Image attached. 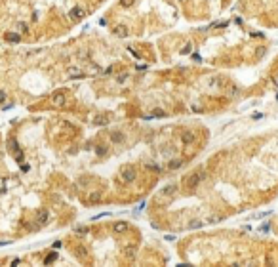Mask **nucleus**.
Segmentation results:
<instances>
[{
    "label": "nucleus",
    "instance_id": "nucleus-9",
    "mask_svg": "<svg viewBox=\"0 0 278 267\" xmlns=\"http://www.w3.org/2000/svg\"><path fill=\"white\" fill-rule=\"evenodd\" d=\"M113 231L114 233H124V231H128V223L126 221H116L113 225Z\"/></svg>",
    "mask_w": 278,
    "mask_h": 267
},
{
    "label": "nucleus",
    "instance_id": "nucleus-22",
    "mask_svg": "<svg viewBox=\"0 0 278 267\" xmlns=\"http://www.w3.org/2000/svg\"><path fill=\"white\" fill-rule=\"evenodd\" d=\"M191 52H192V44H191V42L181 48V55H187V54H191Z\"/></svg>",
    "mask_w": 278,
    "mask_h": 267
},
{
    "label": "nucleus",
    "instance_id": "nucleus-36",
    "mask_svg": "<svg viewBox=\"0 0 278 267\" xmlns=\"http://www.w3.org/2000/svg\"><path fill=\"white\" fill-rule=\"evenodd\" d=\"M4 97H6V94H4V92H2V90H0V103L4 101Z\"/></svg>",
    "mask_w": 278,
    "mask_h": 267
},
{
    "label": "nucleus",
    "instance_id": "nucleus-11",
    "mask_svg": "<svg viewBox=\"0 0 278 267\" xmlns=\"http://www.w3.org/2000/svg\"><path fill=\"white\" fill-rule=\"evenodd\" d=\"M93 124H95V126H107V124H109V116H105V115L95 116V118H93Z\"/></svg>",
    "mask_w": 278,
    "mask_h": 267
},
{
    "label": "nucleus",
    "instance_id": "nucleus-7",
    "mask_svg": "<svg viewBox=\"0 0 278 267\" xmlns=\"http://www.w3.org/2000/svg\"><path fill=\"white\" fill-rule=\"evenodd\" d=\"M109 139L113 143H116V145H120V143H124V134L122 132H118V130H114V132H109Z\"/></svg>",
    "mask_w": 278,
    "mask_h": 267
},
{
    "label": "nucleus",
    "instance_id": "nucleus-18",
    "mask_svg": "<svg viewBox=\"0 0 278 267\" xmlns=\"http://www.w3.org/2000/svg\"><path fill=\"white\" fill-rule=\"evenodd\" d=\"M36 221L38 223H46V221H48V210H40L38 216H36Z\"/></svg>",
    "mask_w": 278,
    "mask_h": 267
},
{
    "label": "nucleus",
    "instance_id": "nucleus-3",
    "mask_svg": "<svg viewBox=\"0 0 278 267\" xmlns=\"http://www.w3.org/2000/svg\"><path fill=\"white\" fill-rule=\"evenodd\" d=\"M196 134L192 132V130H185V132H181V143L183 145H194L196 143Z\"/></svg>",
    "mask_w": 278,
    "mask_h": 267
},
{
    "label": "nucleus",
    "instance_id": "nucleus-23",
    "mask_svg": "<svg viewBox=\"0 0 278 267\" xmlns=\"http://www.w3.org/2000/svg\"><path fill=\"white\" fill-rule=\"evenodd\" d=\"M55 259H57V254H55V252H51V254H50V256H48V258H46V259H44V263H54V261H55Z\"/></svg>",
    "mask_w": 278,
    "mask_h": 267
},
{
    "label": "nucleus",
    "instance_id": "nucleus-28",
    "mask_svg": "<svg viewBox=\"0 0 278 267\" xmlns=\"http://www.w3.org/2000/svg\"><path fill=\"white\" fill-rule=\"evenodd\" d=\"M19 31H21V32H27V31H29L27 23H19Z\"/></svg>",
    "mask_w": 278,
    "mask_h": 267
},
{
    "label": "nucleus",
    "instance_id": "nucleus-27",
    "mask_svg": "<svg viewBox=\"0 0 278 267\" xmlns=\"http://www.w3.org/2000/svg\"><path fill=\"white\" fill-rule=\"evenodd\" d=\"M109 216V212H103V214H97V216H93L91 220H101V217H107Z\"/></svg>",
    "mask_w": 278,
    "mask_h": 267
},
{
    "label": "nucleus",
    "instance_id": "nucleus-16",
    "mask_svg": "<svg viewBox=\"0 0 278 267\" xmlns=\"http://www.w3.org/2000/svg\"><path fill=\"white\" fill-rule=\"evenodd\" d=\"M225 217L223 216H219V214H213V216H210L208 220L204 221V223H219V221H223Z\"/></svg>",
    "mask_w": 278,
    "mask_h": 267
},
{
    "label": "nucleus",
    "instance_id": "nucleus-14",
    "mask_svg": "<svg viewBox=\"0 0 278 267\" xmlns=\"http://www.w3.org/2000/svg\"><path fill=\"white\" fill-rule=\"evenodd\" d=\"M99 200H101V193H99V191H91L90 197H88V202L95 204V202H99Z\"/></svg>",
    "mask_w": 278,
    "mask_h": 267
},
{
    "label": "nucleus",
    "instance_id": "nucleus-1",
    "mask_svg": "<svg viewBox=\"0 0 278 267\" xmlns=\"http://www.w3.org/2000/svg\"><path fill=\"white\" fill-rule=\"evenodd\" d=\"M208 178V174H206V170H202V168H198V170H194L192 174H189V175H185L183 178V187H185V191L187 193H192L198 185L202 183V181Z\"/></svg>",
    "mask_w": 278,
    "mask_h": 267
},
{
    "label": "nucleus",
    "instance_id": "nucleus-30",
    "mask_svg": "<svg viewBox=\"0 0 278 267\" xmlns=\"http://www.w3.org/2000/svg\"><path fill=\"white\" fill-rule=\"evenodd\" d=\"M251 118H253V120H259V118H263V115H261V113H253V115H251Z\"/></svg>",
    "mask_w": 278,
    "mask_h": 267
},
{
    "label": "nucleus",
    "instance_id": "nucleus-8",
    "mask_svg": "<svg viewBox=\"0 0 278 267\" xmlns=\"http://www.w3.org/2000/svg\"><path fill=\"white\" fill-rule=\"evenodd\" d=\"M69 15H71V19H74V21H76V19H82L84 17V10L80 8V6H76V8H73L71 12H69Z\"/></svg>",
    "mask_w": 278,
    "mask_h": 267
},
{
    "label": "nucleus",
    "instance_id": "nucleus-15",
    "mask_svg": "<svg viewBox=\"0 0 278 267\" xmlns=\"http://www.w3.org/2000/svg\"><path fill=\"white\" fill-rule=\"evenodd\" d=\"M189 229H200V227H204V221L202 220H192V221H189Z\"/></svg>",
    "mask_w": 278,
    "mask_h": 267
},
{
    "label": "nucleus",
    "instance_id": "nucleus-13",
    "mask_svg": "<svg viewBox=\"0 0 278 267\" xmlns=\"http://www.w3.org/2000/svg\"><path fill=\"white\" fill-rule=\"evenodd\" d=\"M135 254H137V246H126V248H124V256H126V258L133 259Z\"/></svg>",
    "mask_w": 278,
    "mask_h": 267
},
{
    "label": "nucleus",
    "instance_id": "nucleus-20",
    "mask_svg": "<svg viewBox=\"0 0 278 267\" xmlns=\"http://www.w3.org/2000/svg\"><path fill=\"white\" fill-rule=\"evenodd\" d=\"M6 40H8V42H19V40H21V36H19L17 32H8V34H6Z\"/></svg>",
    "mask_w": 278,
    "mask_h": 267
},
{
    "label": "nucleus",
    "instance_id": "nucleus-21",
    "mask_svg": "<svg viewBox=\"0 0 278 267\" xmlns=\"http://www.w3.org/2000/svg\"><path fill=\"white\" fill-rule=\"evenodd\" d=\"M150 116H152V118H164V116H166V111H164V109H154Z\"/></svg>",
    "mask_w": 278,
    "mask_h": 267
},
{
    "label": "nucleus",
    "instance_id": "nucleus-32",
    "mask_svg": "<svg viewBox=\"0 0 278 267\" xmlns=\"http://www.w3.org/2000/svg\"><path fill=\"white\" fill-rule=\"evenodd\" d=\"M259 229H261V231H263V233H267V231H269V229H270V227H269V225H267V223H265V225H261V227H259Z\"/></svg>",
    "mask_w": 278,
    "mask_h": 267
},
{
    "label": "nucleus",
    "instance_id": "nucleus-6",
    "mask_svg": "<svg viewBox=\"0 0 278 267\" xmlns=\"http://www.w3.org/2000/svg\"><path fill=\"white\" fill-rule=\"evenodd\" d=\"M177 193V183H170V185H166L162 191H160V195H164V197H170V198H173V195Z\"/></svg>",
    "mask_w": 278,
    "mask_h": 267
},
{
    "label": "nucleus",
    "instance_id": "nucleus-2",
    "mask_svg": "<svg viewBox=\"0 0 278 267\" xmlns=\"http://www.w3.org/2000/svg\"><path fill=\"white\" fill-rule=\"evenodd\" d=\"M137 178V168L133 164H124L122 168H120L118 175H116V181H118L120 185H128V183H133Z\"/></svg>",
    "mask_w": 278,
    "mask_h": 267
},
{
    "label": "nucleus",
    "instance_id": "nucleus-31",
    "mask_svg": "<svg viewBox=\"0 0 278 267\" xmlns=\"http://www.w3.org/2000/svg\"><path fill=\"white\" fill-rule=\"evenodd\" d=\"M251 36L253 38H263V32H251Z\"/></svg>",
    "mask_w": 278,
    "mask_h": 267
},
{
    "label": "nucleus",
    "instance_id": "nucleus-25",
    "mask_svg": "<svg viewBox=\"0 0 278 267\" xmlns=\"http://www.w3.org/2000/svg\"><path fill=\"white\" fill-rule=\"evenodd\" d=\"M74 231H76V233H82V235H86V233H88V227H86V225H82V227H76Z\"/></svg>",
    "mask_w": 278,
    "mask_h": 267
},
{
    "label": "nucleus",
    "instance_id": "nucleus-12",
    "mask_svg": "<svg viewBox=\"0 0 278 267\" xmlns=\"http://www.w3.org/2000/svg\"><path fill=\"white\" fill-rule=\"evenodd\" d=\"M145 168H147L149 172H154V174H160V172H162V166L156 164V162H147Z\"/></svg>",
    "mask_w": 278,
    "mask_h": 267
},
{
    "label": "nucleus",
    "instance_id": "nucleus-17",
    "mask_svg": "<svg viewBox=\"0 0 278 267\" xmlns=\"http://www.w3.org/2000/svg\"><path fill=\"white\" fill-rule=\"evenodd\" d=\"M67 74H69V76H71V78H82V73H80V71H78L76 67H71Z\"/></svg>",
    "mask_w": 278,
    "mask_h": 267
},
{
    "label": "nucleus",
    "instance_id": "nucleus-34",
    "mask_svg": "<svg viewBox=\"0 0 278 267\" xmlns=\"http://www.w3.org/2000/svg\"><path fill=\"white\" fill-rule=\"evenodd\" d=\"M192 59H194V61H202V57L198 54H192Z\"/></svg>",
    "mask_w": 278,
    "mask_h": 267
},
{
    "label": "nucleus",
    "instance_id": "nucleus-4",
    "mask_svg": "<svg viewBox=\"0 0 278 267\" xmlns=\"http://www.w3.org/2000/svg\"><path fill=\"white\" fill-rule=\"evenodd\" d=\"M65 101H67V96H65L63 90H59V92H55L54 96H51V103H54L55 107H63Z\"/></svg>",
    "mask_w": 278,
    "mask_h": 267
},
{
    "label": "nucleus",
    "instance_id": "nucleus-19",
    "mask_svg": "<svg viewBox=\"0 0 278 267\" xmlns=\"http://www.w3.org/2000/svg\"><path fill=\"white\" fill-rule=\"evenodd\" d=\"M95 153H97V157H105L107 153H109V147H107V145H97Z\"/></svg>",
    "mask_w": 278,
    "mask_h": 267
},
{
    "label": "nucleus",
    "instance_id": "nucleus-24",
    "mask_svg": "<svg viewBox=\"0 0 278 267\" xmlns=\"http://www.w3.org/2000/svg\"><path fill=\"white\" fill-rule=\"evenodd\" d=\"M133 2L135 0H120V6L122 8H130V6H133Z\"/></svg>",
    "mask_w": 278,
    "mask_h": 267
},
{
    "label": "nucleus",
    "instance_id": "nucleus-26",
    "mask_svg": "<svg viewBox=\"0 0 278 267\" xmlns=\"http://www.w3.org/2000/svg\"><path fill=\"white\" fill-rule=\"evenodd\" d=\"M128 52H130V54H132V55H133V57H135V59H139V57H141V55L137 54V52H135V50H133V48H132V46H128Z\"/></svg>",
    "mask_w": 278,
    "mask_h": 267
},
{
    "label": "nucleus",
    "instance_id": "nucleus-5",
    "mask_svg": "<svg viewBox=\"0 0 278 267\" xmlns=\"http://www.w3.org/2000/svg\"><path fill=\"white\" fill-rule=\"evenodd\" d=\"M113 34H114L116 38H126V36H128V27H126V25H122V23H120V25H114V27H113Z\"/></svg>",
    "mask_w": 278,
    "mask_h": 267
},
{
    "label": "nucleus",
    "instance_id": "nucleus-10",
    "mask_svg": "<svg viewBox=\"0 0 278 267\" xmlns=\"http://www.w3.org/2000/svg\"><path fill=\"white\" fill-rule=\"evenodd\" d=\"M183 166V160L181 158H172V160L168 162V170H179Z\"/></svg>",
    "mask_w": 278,
    "mask_h": 267
},
{
    "label": "nucleus",
    "instance_id": "nucleus-29",
    "mask_svg": "<svg viewBox=\"0 0 278 267\" xmlns=\"http://www.w3.org/2000/svg\"><path fill=\"white\" fill-rule=\"evenodd\" d=\"M265 52H267V50H265V48H263V46H261V48H257V50H255V54H257V57H261V55H263V54H265Z\"/></svg>",
    "mask_w": 278,
    "mask_h": 267
},
{
    "label": "nucleus",
    "instance_id": "nucleus-33",
    "mask_svg": "<svg viewBox=\"0 0 278 267\" xmlns=\"http://www.w3.org/2000/svg\"><path fill=\"white\" fill-rule=\"evenodd\" d=\"M126 78H128V74H120V76H118V82H124Z\"/></svg>",
    "mask_w": 278,
    "mask_h": 267
},
{
    "label": "nucleus",
    "instance_id": "nucleus-35",
    "mask_svg": "<svg viewBox=\"0 0 278 267\" xmlns=\"http://www.w3.org/2000/svg\"><path fill=\"white\" fill-rule=\"evenodd\" d=\"M164 239H166V240H170V242H172V240H175V237H173V235H166Z\"/></svg>",
    "mask_w": 278,
    "mask_h": 267
}]
</instances>
